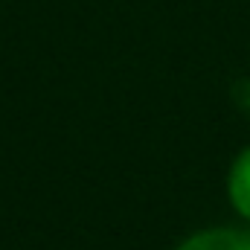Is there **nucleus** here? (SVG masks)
Wrapping results in <instances>:
<instances>
[{
  "instance_id": "f257e3e1",
  "label": "nucleus",
  "mask_w": 250,
  "mask_h": 250,
  "mask_svg": "<svg viewBox=\"0 0 250 250\" xmlns=\"http://www.w3.org/2000/svg\"><path fill=\"white\" fill-rule=\"evenodd\" d=\"M178 250H250V230H207L187 239Z\"/></svg>"
},
{
  "instance_id": "f03ea898",
  "label": "nucleus",
  "mask_w": 250,
  "mask_h": 250,
  "mask_svg": "<svg viewBox=\"0 0 250 250\" xmlns=\"http://www.w3.org/2000/svg\"><path fill=\"white\" fill-rule=\"evenodd\" d=\"M230 201L233 207L250 218V148L239 154V160L233 163V172H230Z\"/></svg>"
}]
</instances>
